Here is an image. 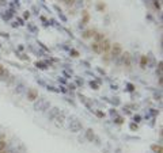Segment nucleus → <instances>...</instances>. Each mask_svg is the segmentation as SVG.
I'll return each instance as SVG.
<instances>
[{
	"instance_id": "nucleus-1",
	"label": "nucleus",
	"mask_w": 163,
	"mask_h": 153,
	"mask_svg": "<svg viewBox=\"0 0 163 153\" xmlns=\"http://www.w3.org/2000/svg\"><path fill=\"white\" fill-rule=\"evenodd\" d=\"M50 103L48 100H45V99H38V102L35 103V110H40V111H45V110H48Z\"/></svg>"
},
{
	"instance_id": "nucleus-2",
	"label": "nucleus",
	"mask_w": 163,
	"mask_h": 153,
	"mask_svg": "<svg viewBox=\"0 0 163 153\" xmlns=\"http://www.w3.org/2000/svg\"><path fill=\"white\" fill-rule=\"evenodd\" d=\"M69 130L74 131V133H78V131L82 130V123L79 122L78 119H74L69 122Z\"/></svg>"
},
{
	"instance_id": "nucleus-3",
	"label": "nucleus",
	"mask_w": 163,
	"mask_h": 153,
	"mask_svg": "<svg viewBox=\"0 0 163 153\" xmlns=\"http://www.w3.org/2000/svg\"><path fill=\"white\" fill-rule=\"evenodd\" d=\"M99 46H101V52H102V53L109 52V50H110V48H111L110 41H109V39H106V38H105L103 41L99 42Z\"/></svg>"
},
{
	"instance_id": "nucleus-4",
	"label": "nucleus",
	"mask_w": 163,
	"mask_h": 153,
	"mask_svg": "<svg viewBox=\"0 0 163 153\" xmlns=\"http://www.w3.org/2000/svg\"><path fill=\"white\" fill-rule=\"evenodd\" d=\"M110 49H111V54H113L114 57H118L120 54H121V52H122V48H121L120 44H114Z\"/></svg>"
},
{
	"instance_id": "nucleus-5",
	"label": "nucleus",
	"mask_w": 163,
	"mask_h": 153,
	"mask_svg": "<svg viewBox=\"0 0 163 153\" xmlns=\"http://www.w3.org/2000/svg\"><path fill=\"white\" fill-rule=\"evenodd\" d=\"M27 99L31 100V102L37 100V99H38V92L35 90H29V91H27Z\"/></svg>"
},
{
	"instance_id": "nucleus-6",
	"label": "nucleus",
	"mask_w": 163,
	"mask_h": 153,
	"mask_svg": "<svg viewBox=\"0 0 163 153\" xmlns=\"http://www.w3.org/2000/svg\"><path fill=\"white\" fill-rule=\"evenodd\" d=\"M55 119H56V125H57V126H60V125H63L64 119H65V115H64L63 112H60V114L56 117Z\"/></svg>"
},
{
	"instance_id": "nucleus-7",
	"label": "nucleus",
	"mask_w": 163,
	"mask_h": 153,
	"mask_svg": "<svg viewBox=\"0 0 163 153\" xmlns=\"http://www.w3.org/2000/svg\"><path fill=\"white\" fill-rule=\"evenodd\" d=\"M59 114H60V110H59V108H52V110H50V112H49V117H50L52 119H55V118L59 115Z\"/></svg>"
},
{
	"instance_id": "nucleus-8",
	"label": "nucleus",
	"mask_w": 163,
	"mask_h": 153,
	"mask_svg": "<svg viewBox=\"0 0 163 153\" xmlns=\"http://www.w3.org/2000/svg\"><path fill=\"white\" fill-rule=\"evenodd\" d=\"M151 149L154 150L155 153H163V149H162V146H160V145H152Z\"/></svg>"
},
{
	"instance_id": "nucleus-9",
	"label": "nucleus",
	"mask_w": 163,
	"mask_h": 153,
	"mask_svg": "<svg viewBox=\"0 0 163 153\" xmlns=\"http://www.w3.org/2000/svg\"><path fill=\"white\" fill-rule=\"evenodd\" d=\"M93 50H94L95 53H102V52H101L99 42H94V44H93Z\"/></svg>"
},
{
	"instance_id": "nucleus-10",
	"label": "nucleus",
	"mask_w": 163,
	"mask_h": 153,
	"mask_svg": "<svg viewBox=\"0 0 163 153\" xmlns=\"http://www.w3.org/2000/svg\"><path fill=\"white\" fill-rule=\"evenodd\" d=\"M7 75H8V72L4 69V67H1V65H0V77L3 79V77H6Z\"/></svg>"
},
{
	"instance_id": "nucleus-11",
	"label": "nucleus",
	"mask_w": 163,
	"mask_h": 153,
	"mask_svg": "<svg viewBox=\"0 0 163 153\" xmlns=\"http://www.w3.org/2000/svg\"><path fill=\"white\" fill-rule=\"evenodd\" d=\"M6 148H7V142H6V140H0V152L4 150Z\"/></svg>"
},
{
	"instance_id": "nucleus-12",
	"label": "nucleus",
	"mask_w": 163,
	"mask_h": 153,
	"mask_svg": "<svg viewBox=\"0 0 163 153\" xmlns=\"http://www.w3.org/2000/svg\"><path fill=\"white\" fill-rule=\"evenodd\" d=\"M86 135H87V140H90V141H93V138H94V133H93V130H87Z\"/></svg>"
},
{
	"instance_id": "nucleus-13",
	"label": "nucleus",
	"mask_w": 163,
	"mask_h": 153,
	"mask_svg": "<svg viewBox=\"0 0 163 153\" xmlns=\"http://www.w3.org/2000/svg\"><path fill=\"white\" fill-rule=\"evenodd\" d=\"M145 64H147V57L143 56V57H141V61H140V67L141 68H145Z\"/></svg>"
},
{
	"instance_id": "nucleus-14",
	"label": "nucleus",
	"mask_w": 163,
	"mask_h": 153,
	"mask_svg": "<svg viewBox=\"0 0 163 153\" xmlns=\"http://www.w3.org/2000/svg\"><path fill=\"white\" fill-rule=\"evenodd\" d=\"M94 35H95V33L91 31V30H89V31H86L84 33V38H90V37H94Z\"/></svg>"
},
{
	"instance_id": "nucleus-15",
	"label": "nucleus",
	"mask_w": 163,
	"mask_h": 153,
	"mask_svg": "<svg viewBox=\"0 0 163 153\" xmlns=\"http://www.w3.org/2000/svg\"><path fill=\"white\" fill-rule=\"evenodd\" d=\"M89 19H90V18H89V15H86V16H84V19H83V22L87 23V22H89Z\"/></svg>"
},
{
	"instance_id": "nucleus-16",
	"label": "nucleus",
	"mask_w": 163,
	"mask_h": 153,
	"mask_svg": "<svg viewBox=\"0 0 163 153\" xmlns=\"http://www.w3.org/2000/svg\"><path fill=\"white\" fill-rule=\"evenodd\" d=\"M67 4H71V3H74V0H64Z\"/></svg>"
},
{
	"instance_id": "nucleus-17",
	"label": "nucleus",
	"mask_w": 163,
	"mask_h": 153,
	"mask_svg": "<svg viewBox=\"0 0 163 153\" xmlns=\"http://www.w3.org/2000/svg\"><path fill=\"white\" fill-rule=\"evenodd\" d=\"M105 8V6H102V4H99V6H98V10H103Z\"/></svg>"
}]
</instances>
